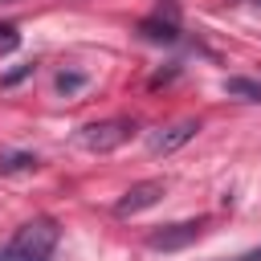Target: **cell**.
Masks as SVG:
<instances>
[{
    "instance_id": "cell-10",
    "label": "cell",
    "mask_w": 261,
    "mask_h": 261,
    "mask_svg": "<svg viewBox=\"0 0 261 261\" xmlns=\"http://www.w3.org/2000/svg\"><path fill=\"white\" fill-rule=\"evenodd\" d=\"M16 41H20V37H16V29H12V24H0V53L16 49Z\"/></svg>"
},
{
    "instance_id": "cell-3",
    "label": "cell",
    "mask_w": 261,
    "mask_h": 261,
    "mask_svg": "<svg viewBox=\"0 0 261 261\" xmlns=\"http://www.w3.org/2000/svg\"><path fill=\"white\" fill-rule=\"evenodd\" d=\"M204 216H196V220H175V224H163V228H155V232H147V249H155V253H175V249H184V245H192L200 232H204Z\"/></svg>"
},
{
    "instance_id": "cell-4",
    "label": "cell",
    "mask_w": 261,
    "mask_h": 261,
    "mask_svg": "<svg viewBox=\"0 0 261 261\" xmlns=\"http://www.w3.org/2000/svg\"><path fill=\"white\" fill-rule=\"evenodd\" d=\"M163 192H167V184H163V179H139V184H130V188L122 192V200L114 204V212H118V216L147 212V208H155V204L163 200Z\"/></svg>"
},
{
    "instance_id": "cell-11",
    "label": "cell",
    "mask_w": 261,
    "mask_h": 261,
    "mask_svg": "<svg viewBox=\"0 0 261 261\" xmlns=\"http://www.w3.org/2000/svg\"><path fill=\"white\" fill-rule=\"evenodd\" d=\"M232 261H261V249H249V253H241V257H232Z\"/></svg>"
},
{
    "instance_id": "cell-1",
    "label": "cell",
    "mask_w": 261,
    "mask_h": 261,
    "mask_svg": "<svg viewBox=\"0 0 261 261\" xmlns=\"http://www.w3.org/2000/svg\"><path fill=\"white\" fill-rule=\"evenodd\" d=\"M53 249H57V220L53 216H33L8 241L4 261H49Z\"/></svg>"
},
{
    "instance_id": "cell-5",
    "label": "cell",
    "mask_w": 261,
    "mask_h": 261,
    "mask_svg": "<svg viewBox=\"0 0 261 261\" xmlns=\"http://www.w3.org/2000/svg\"><path fill=\"white\" fill-rule=\"evenodd\" d=\"M179 12H175V4H159V12L155 16H147L139 29H143V37H151V41H175L179 37Z\"/></svg>"
},
{
    "instance_id": "cell-2",
    "label": "cell",
    "mask_w": 261,
    "mask_h": 261,
    "mask_svg": "<svg viewBox=\"0 0 261 261\" xmlns=\"http://www.w3.org/2000/svg\"><path fill=\"white\" fill-rule=\"evenodd\" d=\"M130 135H135V122H130V118H102V122L82 126L77 143H82L86 151H114V147H122Z\"/></svg>"
},
{
    "instance_id": "cell-7",
    "label": "cell",
    "mask_w": 261,
    "mask_h": 261,
    "mask_svg": "<svg viewBox=\"0 0 261 261\" xmlns=\"http://www.w3.org/2000/svg\"><path fill=\"white\" fill-rule=\"evenodd\" d=\"M224 94L245 98V102H261V82H253V77H224Z\"/></svg>"
},
{
    "instance_id": "cell-8",
    "label": "cell",
    "mask_w": 261,
    "mask_h": 261,
    "mask_svg": "<svg viewBox=\"0 0 261 261\" xmlns=\"http://www.w3.org/2000/svg\"><path fill=\"white\" fill-rule=\"evenodd\" d=\"M37 155H4L0 159V171H37Z\"/></svg>"
},
{
    "instance_id": "cell-9",
    "label": "cell",
    "mask_w": 261,
    "mask_h": 261,
    "mask_svg": "<svg viewBox=\"0 0 261 261\" xmlns=\"http://www.w3.org/2000/svg\"><path fill=\"white\" fill-rule=\"evenodd\" d=\"M82 82H86L82 73H57V90H61V94H73Z\"/></svg>"
},
{
    "instance_id": "cell-6",
    "label": "cell",
    "mask_w": 261,
    "mask_h": 261,
    "mask_svg": "<svg viewBox=\"0 0 261 261\" xmlns=\"http://www.w3.org/2000/svg\"><path fill=\"white\" fill-rule=\"evenodd\" d=\"M196 130H200V122H196V118H184V122H175V126H167V130H159V135H151V151H155V155L179 151L188 139H196Z\"/></svg>"
}]
</instances>
